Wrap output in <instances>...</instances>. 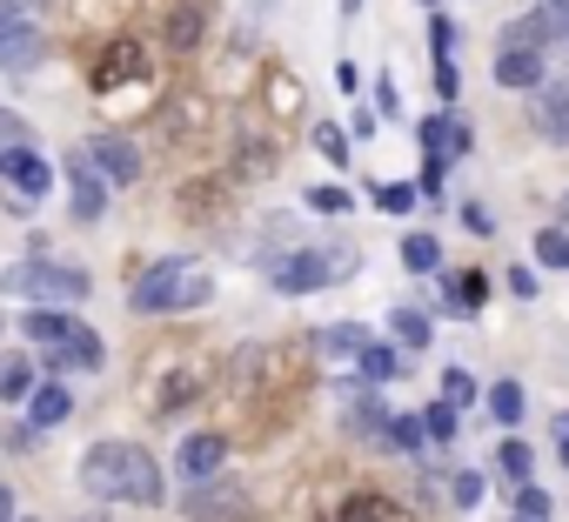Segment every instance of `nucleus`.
<instances>
[{"instance_id": "nucleus-45", "label": "nucleus", "mask_w": 569, "mask_h": 522, "mask_svg": "<svg viewBox=\"0 0 569 522\" xmlns=\"http://www.w3.org/2000/svg\"><path fill=\"white\" fill-rule=\"evenodd\" d=\"M422 8H436V0H422Z\"/></svg>"}, {"instance_id": "nucleus-33", "label": "nucleus", "mask_w": 569, "mask_h": 522, "mask_svg": "<svg viewBox=\"0 0 569 522\" xmlns=\"http://www.w3.org/2000/svg\"><path fill=\"white\" fill-rule=\"evenodd\" d=\"M449 48H456V21H449V14H436V8H429V61H442V54H449Z\"/></svg>"}, {"instance_id": "nucleus-30", "label": "nucleus", "mask_w": 569, "mask_h": 522, "mask_svg": "<svg viewBox=\"0 0 569 522\" xmlns=\"http://www.w3.org/2000/svg\"><path fill=\"white\" fill-rule=\"evenodd\" d=\"M316 154H322V161H329V168H342V161H349V134H342V128H329V121H322V128H316Z\"/></svg>"}, {"instance_id": "nucleus-40", "label": "nucleus", "mask_w": 569, "mask_h": 522, "mask_svg": "<svg viewBox=\"0 0 569 522\" xmlns=\"http://www.w3.org/2000/svg\"><path fill=\"white\" fill-rule=\"evenodd\" d=\"M462 228H469V234H496V221H489V208H476V201L462 208Z\"/></svg>"}, {"instance_id": "nucleus-43", "label": "nucleus", "mask_w": 569, "mask_h": 522, "mask_svg": "<svg viewBox=\"0 0 569 522\" xmlns=\"http://www.w3.org/2000/svg\"><path fill=\"white\" fill-rule=\"evenodd\" d=\"M0 522H14V489L0 482Z\"/></svg>"}, {"instance_id": "nucleus-10", "label": "nucleus", "mask_w": 569, "mask_h": 522, "mask_svg": "<svg viewBox=\"0 0 569 522\" xmlns=\"http://www.w3.org/2000/svg\"><path fill=\"white\" fill-rule=\"evenodd\" d=\"M0 181H14L21 201H41V194L54 188V168H48L41 154H28V148H8V154H0Z\"/></svg>"}, {"instance_id": "nucleus-19", "label": "nucleus", "mask_w": 569, "mask_h": 522, "mask_svg": "<svg viewBox=\"0 0 569 522\" xmlns=\"http://www.w3.org/2000/svg\"><path fill=\"white\" fill-rule=\"evenodd\" d=\"M316 349H322V355H362V349H369V329L329 322V329H316Z\"/></svg>"}, {"instance_id": "nucleus-1", "label": "nucleus", "mask_w": 569, "mask_h": 522, "mask_svg": "<svg viewBox=\"0 0 569 522\" xmlns=\"http://www.w3.org/2000/svg\"><path fill=\"white\" fill-rule=\"evenodd\" d=\"M81 489H88L94 502H134V509H161V462H154L141 442L101 435V442H88V455H81Z\"/></svg>"}, {"instance_id": "nucleus-5", "label": "nucleus", "mask_w": 569, "mask_h": 522, "mask_svg": "<svg viewBox=\"0 0 569 522\" xmlns=\"http://www.w3.org/2000/svg\"><path fill=\"white\" fill-rule=\"evenodd\" d=\"M41 48V0H0V68H34Z\"/></svg>"}, {"instance_id": "nucleus-39", "label": "nucleus", "mask_w": 569, "mask_h": 522, "mask_svg": "<svg viewBox=\"0 0 569 522\" xmlns=\"http://www.w3.org/2000/svg\"><path fill=\"white\" fill-rule=\"evenodd\" d=\"M456 88H462V81H456V68H449V54H442V61H436V101H456Z\"/></svg>"}, {"instance_id": "nucleus-29", "label": "nucleus", "mask_w": 569, "mask_h": 522, "mask_svg": "<svg viewBox=\"0 0 569 522\" xmlns=\"http://www.w3.org/2000/svg\"><path fill=\"white\" fill-rule=\"evenodd\" d=\"M382 442H389V449H402V455H416V449H422V422L389 415V422H382Z\"/></svg>"}, {"instance_id": "nucleus-47", "label": "nucleus", "mask_w": 569, "mask_h": 522, "mask_svg": "<svg viewBox=\"0 0 569 522\" xmlns=\"http://www.w3.org/2000/svg\"><path fill=\"white\" fill-rule=\"evenodd\" d=\"M14 522H21V515H14Z\"/></svg>"}, {"instance_id": "nucleus-35", "label": "nucleus", "mask_w": 569, "mask_h": 522, "mask_svg": "<svg viewBox=\"0 0 569 522\" xmlns=\"http://www.w3.org/2000/svg\"><path fill=\"white\" fill-rule=\"evenodd\" d=\"M516 515L542 522V515H549V489H536V482H516Z\"/></svg>"}, {"instance_id": "nucleus-32", "label": "nucleus", "mask_w": 569, "mask_h": 522, "mask_svg": "<svg viewBox=\"0 0 569 522\" xmlns=\"http://www.w3.org/2000/svg\"><path fill=\"white\" fill-rule=\"evenodd\" d=\"M536 254H542V269H569V234L542 228V234H536Z\"/></svg>"}, {"instance_id": "nucleus-20", "label": "nucleus", "mask_w": 569, "mask_h": 522, "mask_svg": "<svg viewBox=\"0 0 569 522\" xmlns=\"http://www.w3.org/2000/svg\"><path fill=\"white\" fill-rule=\"evenodd\" d=\"M489 415H496L502 429H516V422L529 415V395H522V382H489Z\"/></svg>"}, {"instance_id": "nucleus-16", "label": "nucleus", "mask_w": 569, "mask_h": 522, "mask_svg": "<svg viewBox=\"0 0 569 522\" xmlns=\"http://www.w3.org/2000/svg\"><path fill=\"white\" fill-rule=\"evenodd\" d=\"M28 415H34V429H61L74 415V395L61 382H41V389H28Z\"/></svg>"}, {"instance_id": "nucleus-22", "label": "nucleus", "mask_w": 569, "mask_h": 522, "mask_svg": "<svg viewBox=\"0 0 569 522\" xmlns=\"http://www.w3.org/2000/svg\"><path fill=\"white\" fill-rule=\"evenodd\" d=\"M482 295H489V275H482V269H462V275H449V309L476 315V309H482Z\"/></svg>"}, {"instance_id": "nucleus-9", "label": "nucleus", "mask_w": 569, "mask_h": 522, "mask_svg": "<svg viewBox=\"0 0 569 522\" xmlns=\"http://www.w3.org/2000/svg\"><path fill=\"white\" fill-rule=\"evenodd\" d=\"M221 462H228V442H221V429H201V435H188V442L174 449V469H181L188 482H208V475H221Z\"/></svg>"}, {"instance_id": "nucleus-7", "label": "nucleus", "mask_w": 569, "mask_h": 522, "mask_svg": "<svg viewBox=\"0 0 569 522\" xmlns=\"http://www.w3.org/2000/svg\"><path fill=\"white\" fill-rule=\"evenodd\" d=\"M208 34V0H161V41L168 54H194Z\"/></svg>"}, {"instance_id": "nucleus-14", "label": "nucleus", "mask_w": 569, "mask_h": 522, "mask_svg": "<svg viewBox=\"0 0 569 522\" xmlns=\"http://www.w3.org/2000/svg\"><path fill=\"white\" fill-rule=\"evenodd\" d=\"M68 181H74V214H81V221H94V214L108 208V181L88 168V154H68Z\"/></svg>"}, {"instance_id": "nucleus-13", "label": "nucleus", "mask_w": 569, "mask_h": 522, "mask_svg": "<svg viewBox=\"0 0 569 522\" xmlns=\"http://www.w3.org/2000/svg\"><path fill=\"white\" fill-rule=\"evenodd\" d=\"M536 134L542 141H569V81H542L536 88Z\"/></svg>"}, {"instance_id": "nucleus-42", "label": "nucleus", "mask_w": 569, "mask_h": 522, "mask_svg": "<svg viewBox=\"0 0 569 522\" xmlns=\"http://www.w3.org/2000/svg\"><path fill=\"white\" fill-rule=\"evenodd\" d=\"M556 449H562V469H569V415H556Z\"/></svg>"}, {"instance_id": "nucleus-11", "label": "nucleus", "mask_w": 569, "mask_h": 522, "mask_svg": "<svg viewBox=\"0 0 569 522\" xmlns=\"http://www.w3.org/2000/svg\"><path fill=\"white\" fill-rule=\"evenodd\" d=\"M48 362H54V369H101V335H94L88 322L68 315V329H61V342H54Z\"/></svg>"}, {"instance_id": "nucleus-28", "label": "nucleus", "mask_w": 569, "mask_h": 522, "mask_svg": "<svg viewBox=\"0 0 569 522\" xmlns=\"http://www.w3.org/2000/svg\"><path fill=\"white\" fill-rule=\"evenodd\" d=\"M422 435H429L436 449L456 442V409H449V402H429V409H422Z\"/></svg>"}, {"instance_id": "nucleus-12", "label": "nucleus", "mask_w": 569, "mask_h": 522, "mask_svg": "<svg viewBox=\"0 0 569 522\" xmlns=\"http://www.w3.org/2000/svg\"><path fill=\"white\" fill-rule=\"evenodd\" d=\"M88 161H94V168H101L108 181H121V188H128V181H141V154H134V148H128L121 134H94Z\"/></svg>"}, {"instance_id": "nucleus-26", "label": "nucleus", "mask_w": 569, "mask_h": 522, "mask_svg": "<svg viewBox=\"0 0 569 522\" xmlns=\"http://www.w3.org/2000/svg\"><path fill=\"white\" fill-rule=\"evenodd\" d=\"M389 329H396V342H402V349H429V315H422V309H409V302H402V309L389 315Z\"/></svg>"}, {"instance_id": "nucleus-41", "label": "nucleus", "mask_w": 569, "mask_h": 522, "mask_svg": "<svg viewBox=\"0 0 569 522\" xmlns=\"http://www.w3.org/2000/svg\"><path fill=\"white\" fill-rule=\"evenodd\" d=\"M509 295H522V302H529V295H536V275H529V269H509Z\"/></svg>"}, {"instance_id": "nucleus-15", "label": "nucleus", "mask_w": 569, "mask_h": 522, "mask_svg": "<svg viewBox=\"0 0 569 522\" xmlns=\"http://www.w3.org/2000/svg\"><path fill=\"white\" fill-rule=\"evenodd\" d=\"M496 81L502 88H542V48H502L496 54Z\"/></svg>"}, {"instance_id": "nucleus-38", "label": "nucleus", "mask_w": 569, "mask_h": 522, "mask_svg": "<svg viewBox=\"0 0 569 522\" xmlns=\"http://www.w3.org/2000/svg\"><path fill=\"white\" fill-rule=\"evenodd\" d=\"M0 141H8V148H28V141H34V128H28L21 114H0Z\"/></svg>"}, {"instance_id": "nucleus-25", "label": "nucleus", "mask_w": 569, "mask_h": 522, "mask_svg": "<svg viewBox=\"0 0 569 522\" xmlns=\"http://www.w3.org/2000/svg\"><path fill=\"white\" fill-rule=\"evenodd\" d=\"M28 342H41V349H54L61 342V329H68V309H28Z\"/></svg>"}, {"instance_id": "nucleus-6", "label": "nucleus", "mask_w": 569, "mask_h": 522, "mask_svg": "<svg viewBox=\"0 0 569 522\" xmlns=\"http://www.w3.org/2000/svg\"><path fill=\"white\" fill-rule=\"evenodd\" d=\"M141 81H148V48H141V41H128V34H114V41L94 54L88 88H94V94H114V88H141Z\"/></svg>"}, {"instance_id": "nucleus-3", "label": "nucleus", "mask_w": 569, "mask_h": 522, "mask_svg": "<svg viewBox=\"0 0 569 522\" xmlns=\"http://www.w3.org/2000/svg\"><path fill=\"white\" fill-rule=\"evenodd\" d=\"M342 275H356V254L349 248H296V254H281V261H268V282H274V295H309V289H329V282H342Z\"/></svg>"}, {"instance_id": "nucleus-44", "label": "nucleus", "mask_w": 569, "mask_h": 522, "mask_svg": "<svg viewBox=\"0 0 569 522\" xmlns=\"http://www.w3.org/2000/svg\"><path fill=\"white\" fill-rule=\"evenodd\" d=\"M562 214H569V194H562Z\"/></svg>"}, {"instance_id": "nucleus-17", "label": "nucleus", "mask_w": 569, "mask_h": 522, "mask_svg": "<svg viewBox=\"0 0 569 522\" xmlns=\"http://www.w3.org/2000/svg\"><path fill=\"white\" fill-rule=\"evenodd\" d=\"M336 522H416L402 502H389V495H376V489H362V495H349L342 502V515Z\"/></svg>"}, {"instance_id": "nucleus-2", "label": "nucleus", "mask_w": 569, "mask_h": 522, "mask_svg": "<svg viewBox=\"0 0 569 522\" xmlns=\"http://www.w3.org/2000/svg\"><path fill=\"white\" fill-rule=\"evenodd\" d=\"M208 295H214V282H208L201 261L168 254V261H154V269H141V282L128 289V309L134 315H174V309H201Z\"/></svg>"}, {"instance_id": "nucleus-4", "label": "nucleus", "mask_w": 569, "mask_h": 522, "mask_svg": "<svg viewBox=\"0 0 569 522\" xmlns=\"http://www.w3.org/2000/svg\"><path fill=\"white\" fill-rule=\"evenodd\" d=\"M14 302H88V275L81 269H61V261H14L0 275Z\"/></svg>"}, {"instance_id": "nucleus-36", "label": "nucleus", "mask_w": 569, "mask_h": 522, "mask_svg": "<svg viewBox=\"0 0 569 522\" xmlns=\"http://www.w3.org/2000/svg\"><path fill=\"white\" fill-rule=\"evenodd\" d=\"M442 402H449V409H469V402H476V382H469L462 369H449V375H442Z\"/></svg>"}, {"instance_id": "nucleus-18", "label": "nucleus", "mask_w": 569, "mask_h": 522, "mask_svg": "<svg viewBox=\"0 0 569 522\" xmlns=\"http://www.w3.org/2000/svg\"><path fill=\"white\" fill-rule=\"evenodd\" d=\"M402 269H409V275H436V269H442V241L422 234V228L402 234Z\"/></svg>"}, {"instance_id": "nucleus-21", "label": "nucleus", "mask_w": 569, "mask_h": 522, "mask_svg": "<svg viewBox=\"0 0 569 522\" xmlns=\"http://www.w3.org/2000/svg\"><path fill=\"white\" fill-rule=\"evenodd\" d=\"M342 422H349L356 435H382V422H389V409H382L376 395H362V389H356V395L342 402Z\"/></svg>"}, {"instance_id": "nucleus-37", "label": "nucleus", "mask_w": 569, "mask_h": 522, "mask_svg": "<svg viewBox=\"0 0 569 522\" xmlns=\"http://www.w3.org/2000/svg\"><path fill=\"white\" fill-rule=\"evenodd\" d=\"M449 502H456V509H476V502H482V475H476V469H462V475L449 482Z\"/></svg>"}, {"instance_id": "nucleus-46", "label": "nucleus", "mask_w": 569, "mask_h": 522, "mask_svg": "<svg viewBox=\"0 0 569 522\" xmlns=\"http://www.w3.org/2000/svg\"><path fill=\"white\" fill-rule=\"evenodd\" d=\"M516 522H529V515H516Z\"/></svg>"}, {"instance_id": "nucleus-24", "label": "nucleus", "mask_w": 569, "mask_h": 522, "mask_svg": "<svg viewBox=\"0 0 569 522\" xmlns=\"http://www.w3.org/2000/svg\"><path fill=\"white\" fill-rule=\"evenodd\" d=\"M369 201H376L382 214H409L422 194H416V181H376V188H369Z\"/></svg>"}, {"instance_id": "nucleus-31", "label": "nucleus", "mask_w": 569, "mask_h": 522, "mask_svg": "<svg viewBox=\"0 0 569 522\" xmlns=\"http://www.w3.org/2000/svg\"><path fill=\"white\" fill-rule=\"evenodd\" d=\"M28 389H34V369H28V362H8V369H0V395H8V402H28Z\"/></svg>"}, {"instance_id": "nucleus-8", "label": "nucleus", "mask_w": 569, "mask_h": 522, "mask_svg": "<svg viewBox=\"0 0 569 522\" xmlns=\"http://www.w3.org/2000/svg\"><path fill=\"white\" fill-rule=\"evenodd\" d=\"M188 515H194V522H248V495H241L234 482L214 489V475H208V482L188 489Z\"/></svg>"}, {"instance_id": "nucleus-34", "label": "nucleus", "mask_w": 569, "mask_h": 522, "mask_svg": "<svg viewBox=\"0 0 569 522\" xmlns=\"http://www.w3.org/2000/svg\"><path fill=\"white\" fill-rule=\"evenodd\" d=\"M309 208H316V214H349V188L322 181V188H309Z\"/></svg>"}, {"instance_id": "nucleus-27", "label": "nucleus", "mask_w": 569, "mask_h": 522, "mask_svg": "<svg viewBox=\"0 0 569 522\" xmlns=\"http://www.w3.org/2000/svg\"><path fill=\"white\" fill-rule=\"evenodd\" d=\"M362 375H369V382H396V375H402V355H396L389 342L369 335V349H362Z\"/></svg>"}, {"instance_id": "nucleus-23", "label": "nucleus", "mask_w": 569, "mask_h": 522, "mask_svg": "<svg viewBox=\"0 0 569 522\" xmlns=\"http://www.w3.org/2000/svg\"><path fill=\"white\" fill-rule=\"evenodd\" d=\"M489 462H496V475H502V482H529V469H536V449L509 435V442H502V449H496Z\"/></svg>"}]
</instances>
